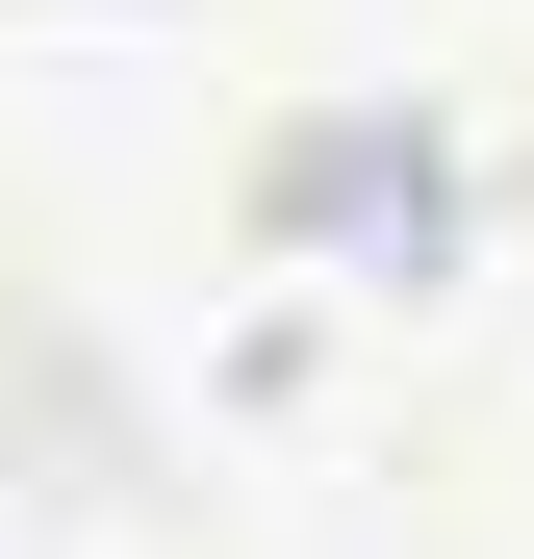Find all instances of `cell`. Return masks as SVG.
I'll return each instance as SVG.
<instances>
[{
	"label": "cell",
	"mask_w": 534,
	"mask_h": 559,
	"mask_svg": "<svg viewBox=\"0 0 534 559\" xmlns=\"http://www.w3.org/2000/svg\"><path fill=\"white\" fill-rule=\"evenodd\" d=\"M281 229H356L331 306H432V280H459V178H432L407 128H306L281 153Z\"/></svg>",
	"instance_id": "6da1fadb"
}]
</instances>
